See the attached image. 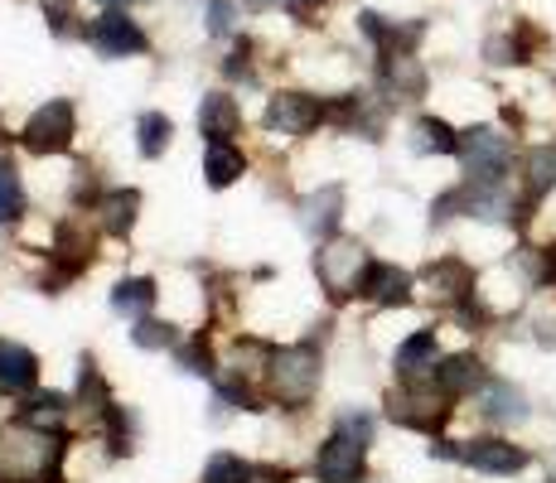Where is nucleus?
<instances>
[{"label":"nucleus","mask_w":556,"mask_h":483,"mask_svg":"<svg viewBox=\"0 0 556 483\" xmlns=\"http://www.w3.org/2000/svg\"><path fill=\"white\" fill-rule=\"evenodd\" d=\"M59 435L15 421L0 431V479L5 483H59Z\"/></svg>","instance_id":"f257e3e1"},{"label":"nucleus","mask_w":556,"mask_h":483,"mask_svg":"<svg viewBox=\"0 0 556 483\" xmlns=\"http://www.w3.org/2000/svg\"><path fill=\"white\" fill-rule=\"evenodd\" d=\"M315 271H319V281H325L329 295L344 300V295H358L363 290L372 262H368V252H363L358 242H325L319 246V256H315Z\"/></svg>","instance_id":"f03ea898"},{"label":"nucleus","mask_w":556,"mask_h":483,"mask_svg":"<svg viewBox=\"0 0 556 483\" xmlns=\"http://www.w3.org/2000/svg\"><path fill=\"white\" fill-rule=\"evenodd\" d=\"M266 378H271V392L281 396L286 406L309 402V392L319 386V358H315V348H276Z\"/></svg>","instance_id":"7ed1b4c3"},{"label":"nucleus","mask_w":556,"mask_h":483,"mask_svg":"<svg viewBox=\"0 0 556 483\" xmlns=\"http://www.w3.org/2000/svg\"><path fill=\"white\" fill-rule=\"evenodd\" d=\"M25 150H35V155H59V150H68L73 141V102H45L35 116L25 122Z\"/></svg>","instance_id":"20e7f679"},{"label":"nucleus","mask_w":556,"mask_h":483,"mask_svg":"<svg viewBox=\"0 0 556 483\" xmlns=\"http://www.w3.org/2000/svg\"><path fill=\"white\" fill-rule=\"evenodd\" d=\"M459 160H465L469 179H498V169L508 165V136L489 131V126H475V131L459 136Z\"/></svg>","instance_id":"39448f33"},{"label":"nucleus","mask_w":556,"mask_h":483,"mask_svg":"<svg viewBox=\"0 0 556 483\" xmlns=\"http://www.w3.org/2000/svg\"><path fill=\"white\" fill-rule=\"evenodd\" d=\"M363 445H368V440H358L349 431L329 435V445L319 449V459H315L319 483H358L363 479Z\"/></svg>","instance_id":"423d86ee"},{"label":"nucleus","mask_w":556,"mask_h":483,"mask_svg":"<svg viewBox=\"0 0 556 483\" xmlns=\"http://www.w3.org/2000/svg\"><path fill=\"white\" fill-rule=\"evenodd\" d=\"M319 122H325V106H319V97H309V92H281V97H271V106H266V126L281 136H305V131H315Z\"/></svg>","instance_id":"0eeeda50"},{"label":"nucleus","mask_w":556,"mask_h":483,"mask_svg":"<svg viewBox=\"0 0 556 483\" xmlns=\"http://www.w3.org/2000/svg\"><path fill=\"white\" fill-rule=\"evenodd\" d=\"M92 45H98L106 59H126V53H141L146 49V35L136 29L131 15H122V10H106L98 25H92Z\"/></svg>","instance_id":"6e6552de"},{"label":"nucleus","mask_w":556,"mask_h":483,"mask_svg":"<svg viewBox=\"0 0 556 483\" xmlns=\"http://www.w3.org/2000/svg\"><path fill=\"white\" fill-rule=\"evenodd\" d=\"M459 459L484 469V474H518V469L528 465V455H522L518 445H508V440H469V445L459 449Z\"/></svg>","instance_id":"1a4fd4ad"},{"label":"nucleus","mask_w":556,"mask_h":483,"mask_svg":"<svg viewBox=\"0 0 556 483\" xmlns=\"http://www.w3.org/2000/svg\"><path fill=\"white\" fill-rule=\"evenodd\" d=\"M421 295L431 300V305H455V300L469 295V271L459 262H435L421 271Z\"/></svg>","instance_id":"9d476101"},{"label":"nucleus","mask_w":556,"mask_h":483,"mask_svg":"<svg viewBox=\"0 0 556 483\" xmlns=\"http://www.w3.org/2000/svg\"><path fill=\"white\" fill-rule=\"evenodd\" d=\"M39 378V358L20 343H0V392H29Z\"/></svg>","instance_id":"9b49d317"},{"label":"nucleus","mask_w":556,"mask_h":483,"mask_svg":"<svg viewBox=\"0 0 556 483\" xmlns=\"http://www.w3.org/2000/svg\"><path fill=\"white\" fill-rule=\"evenodd\" d=\"M339 208H344V193H339V189L309 193V199L301 203V228L315 232V238H325V232L339 228Z\"/></svg>","instance_id":"f8f14e48"},{"label":"nucleus","mask_w":556,"mask_h":483,"mask_svg":"<svg viewBox=\"0 0 556 483\" xmlns=\"http://www.w3.org/2000/svg\"><path fill=\"white\" fill-rule=\"evenodd\" d=\"M388 411L397 416L402 425H416V431H435V425L451 416V406H441L435 396H392Z\"/></svg>","instance_id":"ddd939ff"},{"label":"nucleus","mask_w":556,"mask_h":483,"mask_svg":"<svg viewBox=\"0 0 556 483\" xmlns=\"http://www.w3.org/2000/svg\"><path fill=\"white\" fill-rule=\"evenodd\" d=\"M238 102L232 97H223V92H213V97H203V112H199V126H203V136L208 141H232L238 136Z\"/></svg>","instance_id":"4468645a"},{"label":"nucleus","mask_w":556,"mask_h":483,"mask_svg":"<svg viewBox=\"0 0 556 483\" xmlns=\"http://www.w3.org/2000/svg\"><path fill=\"white\" fill-rule=\"evenodd\" d=\"M412 276L397 271V266H372L368 281H363V295H372L378 305H406L412 300Z\"/></svg>","instance_id":"2eb2a0df"},{"label":"nucleus","mask_w":556,"mask_h":483,"mask_svg":"<svg viewBox=\"0 0 556 483\" xmlns=\"http://www.w3.org/2000/svg\"><path fill=\"white\" fill-rule=\"evenodd\" d=\"M363 35H368L382 53H406L416 39H421V25H392V20H382L368 10V15H363Z\"/></svg>","instance_id":"dca6fc26"},{"label":"nucleus","mask_w":556,"mask_h":483,"mask_svg":"<svg viewBox=\"0 0 556 483\" xmlns=\"http://www.w3.org/2000/svg\"><path fill=\"white\" fill-rule=\"evenodd\" d=\"M242 169H248V160H242L228 141H213V145H208V160H203V175H208V185H213V189L238 185Z\"/></svg>","instance_id":"f3484780"},{"label":"nucleus","mask_w":556,"mask_h":483,"mask_svg":"<svg viewBox=\"0 0 556 483\" xmlns=\"http://www.w3.org/2000/svg\"><path fill=\"white\" fill-rule=\"evenodd\" d=\"M435 378H441L445 396H459V392H475V386H484V368H479V358L459 353V358H445L441 368H435Z\"/></svg>","instance_id":"a211bd4d"},{"label":"nucleus","mask_w":556,"mask_h":483,"mask_svg":"<svg viewBox=\"0 0 556 483\" xmlns=\"http://www.w3.org/2000/svg\"><path fill=\"white\" fill-rule=\"evenodd\" d=\"M136 213H141V193L136 189H116V193H106L102 199V223H106L112 238H126V232H131Z\"/></svg>","instance_id":"6ab92c4d"},{"label":"nucleus","mask_w":556,"mask_h":483,"mask_svg":"<svg viewBox=\"0 0 556 483\" xmlns=\"http://www.w3.org/2000/svg\"><path fill=\"white\" fill-rule=\"evenodd\" d=\"M431 363H435V334H431V329H421V334H412V339L402 343V353H397V372H402L406 382L421 378V372L431 368Z\"/></svg>","instance_id":"aec40b11"},{"label":"nucleus","mask_w":556,"mask_h":483,"mask_svg":"<svg viewBox=\"0 0 556 483\" xmlns=\"http://www.w3.org/2000/svg\"><path fill=\"white\" fill-rule=\"evenodd\" d=\"M556 189V145H538L528 155V193L542 199V193Z\"/></svg>","instance_id":"412c9836"},{"label":"nucleus","mask_w":556,"mask_h":483,"mask_svg":"<svg viewBox=\"0 0 556 483\" xmlns=\"http://www.w3.org/2000/svg\"><path fill=\"white\" fill-rule=\"evenodd\" d=\"M416 150H421V155H455V150H459V136H455L445 122L426 116V122L416 126Z\"/></svg>","instance_id":"4be33fe9"},{"label":"nucleus","mask_w":556,"mask_h":483,"mask_svg":"<svg viewBox=\"0 0 556 483\" xmlns=\"http://www.w3.org/2000/svg\"><path fill=\"white\" fill-rule=\"evenodd\" d=\"M155 305V281H122L112 290V309L122 315H146Z\"/></svg>","instance_id":"5701e85b"},{"label":"nucleus","mask_w":556,"mask_h":483,"mask_svg":"<svg viewBox=\"0 0 556 483\" xmlns=\"http://www.w3.org/2000/svg\"><path fill=\"white\" fill-rule=\"evenodd\" d=\"M63 411H68V402L63 396H35V402H25V411H20V421H29V425H45V431H53V425L63 421Z\"/></svg>","instance_id":"b1692460"},{"label":"nucleus","mask_w":556,"mask_h":483,"mask_svg":"<svg viewBox=\"0 0 556 483\" xmlns=\"http://www.w3.org/2000/svg\"><path fill=\"white\" fill-rule=\"evenodd\" d=\"M484 402H489L484 411L494 416V421H522V416H528V411H522V392H513V386H504V382L489 386Z\"/></svg>","instance_id":"393cba45"},{"label":"nucleus","mask_w":556,"mask_h":483,"mask_svg":"<svg viewBox=\"0 0 556 483\" xmlns=\"http://www.w3.org/2000/svg\"><path fill=\"white\" fill-rule=\"evenodd\" d=\"M203 483H252V465L238 459V455H213Z\"/></svg>","instance_id":"a878e982"},{"label":"nucleus","mask_w":556,"mask_h":483,"mask_svg":"<svg viewBox=\"0 0 556 483\" xmlns=\"http://www.w3.org/2000/svg\"><path fill=\"white\" fill-rule=\"evenodd\" d=\"M165 145H169V116H160V112H146L141 116V155H165Z\"/></svg>","instance_id":"bb28decb"},{"label":"nucleus","mask_w":556,"mask_h":483,"mask_svg":"<svg viewBox=\"0 0 556 483\" xmlns=\"http://www.w3.org/2000/svg\"><path fill=\"white\" fill-rule=\"evenodd\" d=\"M25 213V193H20V179L10 165H0V223H15Z\"/></svg>","instance_id":"cd10ccee"},{"label":"nucleus","mask_w":556,"mask_h":483,"mask_svg":"<svg viewBox=\"0 0 556 483\" xmlns=\"http://www.w3.org/2000/svg\"><path fill=\"white\" fill-rule=\"evenodd\" d=\"M179 363H185L189 372H199V378H208V372L218 368V363H213V353H208V339H203V334L189 339L185 348H179Z\"/></svg>","instance_id":"c85d7f7f"},{"label":"nucleus","mask_w":556,"mask_h":483,"mask_svg":"<svg viewBox=\"0 0 556 483\" xmlns=\"http://www.w3.org/2000/svg\"><path fill=\"white\" fill-rule=\"evenodd\" d=\"M136 343H141V348H165V343L169 339H175V334H169V325H160V319H136V334H131Z\"/></svg>","instance_id":"c756f323"},{"label":"nucleus","mask_w":556,"mask_h":483,"mask_svg":"<svg viewBox=\"0 0 556 483\" xmlns=\"http://www.w3.org/2000/svg\"><path fill=\"white\" fill-rule=\"evenodd\" d=\"M45 15L53 25V35H63V29H68V15H73V0H45Z\"/></svg>","instance_id":"7c9ffc66"},{"label":"nucleus","mask_w":556,"mask_h":483,"mask_svg":"<svg viewBox=\"0 0 556 483\" xmlns=\"http://www.w3.org/2000/svg\"><path fill=\"white\" fill-rule=\"evenodd\" d=\"M339 431H349V435L368 440V435H372V416H363V411H349L344 421H339Z\"/></svg>","instance_id":"2f4dec72"},{"label":"nucleus","mask_w":556,"mask_h":483,"mask_svg":"<svg viewBox=\"0 0 556 483\" xmlns=\"http://www.w3.org/2000/svg\"><path fill=\"white\" fill-rule=\"evenodd\" d=\"M228 20H232V10L223 5V0H213V5H208V29H213V35H223V29H228Z\"/></svg>","instance_id":"473e14b6"},{"label":"nucleus","mask_w":556,"mask_h":483,"mask_svg":"<svg viewBox=\"0 0 556 483\" xmlns=\"http://www.w3.org/2000/svg\"><path fill=\"white\" fill-rule=\"evenodd\" d=\"M315 5H325V0H291L295 15H305V10H315Z\"/></svg>","instance_id":"72a5a7b5"},{"label":"nucleus","mask_w":556,"mask_h":483,"mask_svg":"<svg viewBox=\"0 0 556 483\" xmlns=\"http://www.w3.org/2000/svg\"><path fill=\"white\" fill-rule=\"evenodd\" d=\"M552 483H556V479H552Z\"/></svg>","instance_id":"f704fd0d"}]
</instances>
